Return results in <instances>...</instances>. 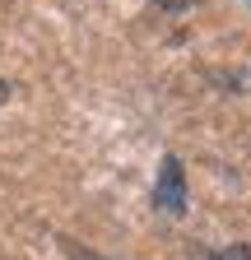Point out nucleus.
Wrapping results in <instances>:
<instances>
[{
	"instance_id": "nucleus-3",
	"label": "nucleus",
	"mask_w": 251,
	"mask_h": 260,
	"mask_svg": "<svg viewBox=\"0 0 251 260\" xmlns=\"http://www.w3.org/2000/svg\"><path fill=\"white\" fill-rule=\"evenodd\" d=\"M5 93H10V84H5V79H0V103H5Z\"/></svg>"
},
{
	"instance_id": "nucleus-2",
	"label": "nucleus",
	"mask_w": 251,
	"mask_h": 260,
	"mask_svg": "<svg viewBox=\"0 0 251 260\" xmlns=\"http://www.w3.org/2000/svg\"><path fill=\"white\" fill-rule=\"evenodd\" d=\"M209 260H251V246H224V251H214Z\"/></svg>"
},
{
	"instance_id": "nucleus-1",
	"label": "nucleus",
	"mask_w": 251,
	"mask_h": 260,
	"mask_svg": "<svg viewBox=\"0 0 251 260\" xmlns=\"http://www.w3.org/2000/svg\"><path fill=\"white\" fill-rule=\"evenodd\" d=\"M153 205H159L163 214H181V209H186V172H181V158H177V153H168L163 168H159Z\"/></svg>"
}]
</instances>
